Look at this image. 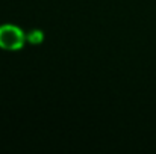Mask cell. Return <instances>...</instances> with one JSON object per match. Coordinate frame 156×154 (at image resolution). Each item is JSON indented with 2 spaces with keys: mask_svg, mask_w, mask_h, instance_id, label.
<instances>
[{
  "mask_svg": "<svg viewBox=\"0 0 156 154\" xmlns=\"http://www.w3.org/2000/svg\"><path fill=\"white\" fill-rule=\"evenodd\" d=\"M24 35L23 32L11 24L0 26V47L5 50H18L23 47Z\"/></svg>",
  "mask_w": 156,
  "mask_h": 154,
  "instance_id": "obj_1",
  "label": "cell"
},
{
  "mask_svg": "<svg viewBox=\"0 0 156 154\" xmlns=\"http://www.w3.org/2000/svg\"><path fill=\"white\" fill-rule=\"evenodd\" d=\"M29 41H30L32 44H40V43L43 41V32H40V30L30 32V33H29Z\"/></svg>",
  "mask_w": 156,
  "mask_h": 154,
  "instance_id": "obj_2",
  "label": "cell"
}]
</instances>
